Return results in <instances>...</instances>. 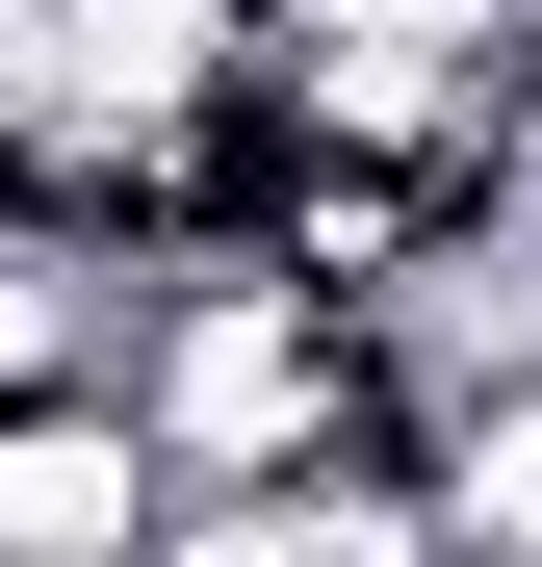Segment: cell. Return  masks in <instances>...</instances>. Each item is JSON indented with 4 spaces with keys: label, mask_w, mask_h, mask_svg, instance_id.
I'll return each instance as SVG.
<instances>
[{
    "label": "cell",
    "mask_w": 542,
    "mask_h": 567,
    "mask_svg": "<svg viewBox=\"0 0 542 567\" xmlns=\"http://www.w3.org/2000/svg\"><path fill=\"white\" fill-rule=\"evenodd\" d=\"M181 516V464L130 388H52V413H0V567H155Z\"/></svg>",
    "instance_id": "1"
},
{
    "label": "cell",
    "mask_w": 542,
    "mask_h": 567,
    "mask_svg": "<svg viewBox=\"0 0 542 567\" xmlns=\"http://www.w3.org/2000/svg\"><path fill=\"white\" fill-rule=\"evenodd\" d=\"M439 542H466V567H542V361H517V388H466V464H439Z\"/></svg>",
    "instance_id": "2"
},
{
    "label": "cell",
    "mask_w": 542,
    "mask_h": 567,
    "mask_svg": "<svg viewBox=\"0 0 542 567\" xmlns=\"http://www.w3.org/2000/svg\"><path fill=\"white\" fill-rule=\"evenodd\" d=\"M388 567H466V542H388Z\"/></svg>",
    "instance_id": "3"
}]
</instances>
